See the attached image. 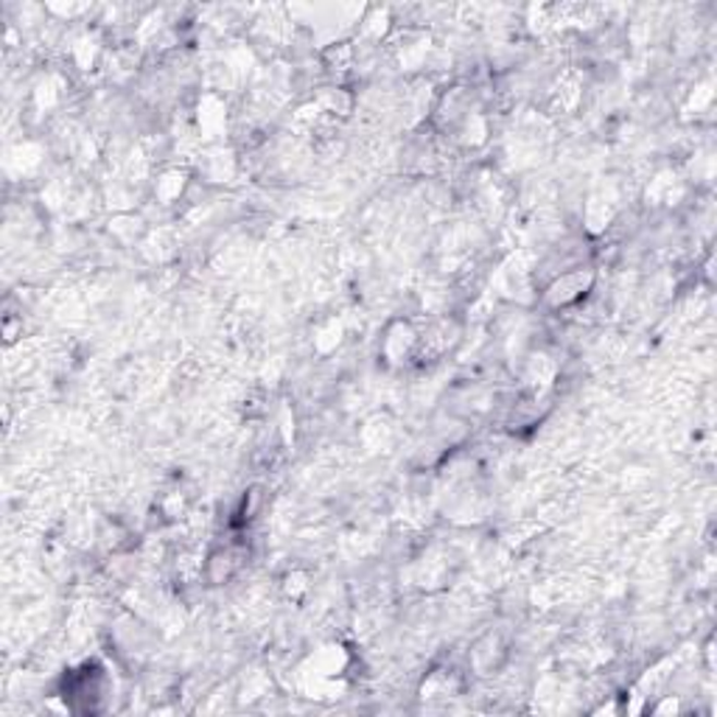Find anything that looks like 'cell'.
I'll return each instance as SVG.
<instances>
[{
    "label": "cell",
    "instance_id": "6da1fadb",
    "mask_svg": "<svg viewBox=\"0 0 717 717\" xmlns=\"http://www.w3.org/2000/svg\"><path fill=\"white\" fill-rule=\"evenodd\" d=\"M107 695V676L96 661H87L78 670H71L62 681V698L71 701L73 709L98 712Z\"/></svg>",
    "mask_w": 717,
    "mask_h": 717
},
{
    "label": "cell",
    "instance_id": "7a4b0ae2",
    "mask_svg": "<svg viewBox=\"0 0 717 717\" xmlns=\"http://www.w3.org/2000/svg\"><path fill=\"white\" fill-rule=\"evenodd\" d=\"M592 283H594V275L583 267L572 269V272H563L561 278L549 287L547 292L549 306L567 308L572 306V303H581L583 297H586L588 289H592Z\"/></svg>",
    "mask_w": 717,
    "mask_h": 717
}]
</instances>
